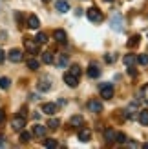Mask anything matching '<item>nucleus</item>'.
Here are the masks:
<instances>
[{
	"label": "nucleus",
	"instance_id": "1",
	"mask_svg": "<svg viewBox=\"0 0 148 149\" xmlns=\"http://www.w3.org/2000/svg\"><path fill=\"white\" fill-rule=\"evenodd\" d=\"M88 20L90 22H93V24H101L102 20H104V15H102L97 7H90V9H88Z\"/></svg>",
	"mask_w": 148,
	"mask_h": 149
},
{
	"label": "nucleus",
	"instance_id": "2",
	"mask_svg": "<svg viewBox=\"0 0 148 149\" xmlns=\"http://www.w3.org/2000/svg\"><path fill=\"white\" fill-rule=\"evenodd\" d=\"M113 31H123V15L121 13H115L112 17V22H110Z\"/></svg>",
	"mask_w": 148,
	"mask_h": 149
},
{
	"label": "nucleus",
	"instance_id": "3",
	"mask_svg": "<svg viewBox=\"0 0 148 149\" xmlns=\"http://www.w3.org/2000/svg\"><path fill=\"white\" fill-rule=\"evenodd\" d=\"M24 125H26V118L22 116V115L13 116V120H11V127H13L15 131H22V129H24Z\"/></svg>",
	"mask_w": 148,
	"mask_h": 149
},
{
	"label": "nucleus",
	"instance_id": "4",
	"mask_svg": "<svg viewBox=\"0 0 148 149\" xmlns=\"http://www.w3.org/2000/svg\"><path fill=\"white\" fill-rule=\"evenodd\" d=\"M99 89H101V96L104 100H110L113 96V87H112V84H101Z\"/></svg>",
	"mask_w": 148,
	"mask_h": 149
},
{
	"label": "nucleus",
	"instance_id": "5",
	"mask_svg": "<svg viewBox=\"0 0 148 149\" xmlns=\"http://www.w3.org/2000/svg\"><path fill=\"white\" fill-rule=\"evenodd\" d=\"M24 47H26V51H29V53H31V55L39 53V42H37V40L26 38V40H24Z\"/></svg>",
	"mask_w": 148,
	"mask_h": 149
},
{
	"label": "nucleus",
	"instance_id": "6",
	"mask_svg": "<svg viewBox=\"0 0 148 149\" xmlns=\"http://www.w3.org/2000/svg\"><path fill=\"white\" fill-rule=\"evenodd\" d=\"M37 89H39V91H42V93H46V91H49L51 89V80L49 78H40L39 82H37Z\"/></svg>",
	"mask_w": 148,
	"mask_h": 149
},
{
	"label": "nucleus",
	"instance_id": "7",
	"mask_svg": "<svg viewBox=\"0 0 148 149\" xmlns=\"http://www.w3.org/2000/svg\"><path fill=\"white\" fill-rule=\"evenodd\" d=\"M86 107L92 111V113H101L102 111V102H99V100H88V104H86Z\"/></svg>",
	"mask_w": 148,
	"mask_h": 149
},
{
	"label": "nucleus",
	"instance_id": "8",
	"mask_svg": "<svg viewBox=\"0 0 148 149\" xmlns=\"http://www.w3.org/2000/svg\"><path fill=\"white\" fill-rule=\"evenodd\" d=\"M57 111H58V106L53 104V102H48V104H44V106H42V113L44 115H55Z\"/></svg>",
	"mask_w": 148,
	"mask_h": 149
},
{
	"label": "nucleus",
	"instance_id": "9",
	"mask_svg": "<svg viewBox=\"0 0 148 149\" xmlns=\"http://www.w3.org/2000/svg\"><path fill=\"white\" fill-rule=\"evenodd\" d=\"M46 133H48V127H46V125H42V124H37L35 127H33V133H31V135L39 136V138H44V136H46Z\"/></svg>",
	"mask_w": 148,
	"mask_h": 149
},
{
	"label": "nucleus",
	"instance_id": "10",
	"mask_svg": "<svg viewBox=\"0 0 148 149\" xmlns=\"http://www.w3.org/2000/svg\"><path fill=\"white\" fill-rule=\"evenodd\" d=\"M27 27L29 29H39L40 27V20H39L37 15H29L27 17Z\"/></svg>",
	"mask_w": 148,
	"mask_h": 149
},
{
	"label": "nucleus",
	"instance_id": "11",
	"mask_svg": "<svg viewBox=\"0 0 148 149\" xmlns=\"http://www.w3.org/2000/svg\"><path fill=\"white\" fill-rule=\"evenodd\" d=\"M7 56H9V60H11V62H15V64H17V62H20V60H22V56H24V53H22L20 49H11Z\"/></svg>",
	"mask_w": 148,
	"mask_h": 149
},
{
	"label": "nucleus",
	"instance_id": "12",
	"mask_svg": "<svg viewBox=\"0 0 148 149\" xmlns=\"http://www.w3.org/2000/svg\"><path fill=\"white\" fill-rule=\"evenodd\" d=\"M64 82H66L70 87H77V86H79V78L73 77L71 73H66V74H64Z\"/></svg>",
	"mask_w": 148,
	"mask_h": 149
},
{
	"label": "nucleus",
	"instance_id": "13",
	"mask_svg": "<svg viewBox=\"0 0 148 149\" xmlns=\"http://www.w3.org/2000/svg\"><path fill=\"white\" fill-rule=\"evenodd\" d=\"M82 124H84V118L80 115H73L70 118V125H71V127H82Z\"/></svg>",
	"mask_w": 148,
	"mask_h": 149
},
{
	"label": "nucleus",
	"instance_id": "14",
	"mask_svg": "<svg viewBox=\"0 0 148 149\" xmlns=\"http://www.w3.org/2000/svg\"><path fill=\"white\" fill-rule=\"evenodd\" d=\"M55 9L58 13H68L70 11V4L66 2V0H58V2H55Z\"/></svg>",
	"mask_w": 148,
	"mask_h": 149
},
{
	"label": "nucleus",
	"instance_id": "15",
	"mask_svg": "<svg viewBox=\"0 0 148 149\" xmlns=\"http://www.w3.org/2000/svg\"><path fill=\"white\" fill-rule=\"evenodd\" d=\"M123 62H124V65H126V68H134V65L137 64V56H134L132 53H128V55H124Z\"/></svg>",
	"mask_w": 148,
	"mask_h": 149
},
{
	"label": "nucleus",
	"instance_id": "16",
	"mask_svg": "<svg viewBox=\"0 0 148 149\" xmlns=\"http://www.w3.org/2000/svg\"><path fill=\"white\" fill-rule=\"evenodd\" d=\"M90 138H92V131L88 127H80V131H79V140L80 142H88Z\"/></svg>",
	"mask_w": 148,
	"mask_h": 149
},
{
	"label": "nucleus",
	"instance_id": "17",
	"mask_svg": "<svg viewBox=\"0 0 148 149\" xmlns=\"http://www.w3.org/2000/svg\"><path fill=\"white\" fill-rule=\"evenodd\" d=\"M88 77L90 78H99L101 77V69L97 68V64H90V68H88Z\"/></svg>",
	"mask_w": 148,
	"mask_h": 149
},
{
	"label": "nucleus",
	"instance_id": "18",
	"mask_svg": "<svg viewBox=\"0 0 148 149\" xmlns=\"http://www.w3.org/2000/svg\"><path fill=\"white\" fill-rule=\"evenodd\" d=\"M53 38H55L57 42L64 44V42H66V31H64V29H55V33H53Z\"/></svg>",
	"mask_w": 148,
	"mask_h": 149
},
{
	"label": "nucleus",
	"instance_id": "19",
	"mask_svg": "<svg viewBox=\"0 0 148 149\" xmlns=\"http://www.w3.org/2000/svg\"><path fill=\"white\" fill-rule=\"evenodd\" d=\"M137 118H139V124H141V125H148V111L146 109H143Z\"/></svg>",
	"mask_w": 148,
	"mask_h": 149
},
{
	"label": "nucleus",
	"instance_id": "20",
	"mask_svg": "<svg viewBox=\"0 0 148 149\" xmlns=\"http://www.w3.org/2000/svg\"><path fill=\"white\" fill-rule=\"evenodd\" d=\"M115 136H117V133L113 129H106L104 131V138H106V142H115Z\"/></svg>",
	"mask_w": 148,
	"mask_h": 149
},
{
	"label": "nucleus",
	"instance_id": "21",
	"mask_svg": "<svg viewBox=\"0 0 148 149\" xmlns=\"http://www.w3.org/2000/svg\"><path fill=\"white\" fill-rule=\"evenodd\" d=\"M57 65H58V68H68V56L61 55V56L57 58Z\"/></svg>",
	"mask_w": 148,
	"mask_h": 149
},
{
	"label": "nucleus",
	"instance_id": "22",
	"mask_svg": "<svg viewBox=\"0 0 148 149\" xmlns=\"http://www.w3.org/2000/svg\"><path fill=\"white\" fill-rule=\"evenodd\" d=\"M42 62L44 64H53V53H49V51L42 53Z\"/></svg>",
	"mask_w": 148,
	"mask_h": 149
},
{
	"label": "nucleus",
	"instance_id": "23",
	"mask_svg": "<svg viewBox=\"0 0 148 149\" xmlns=\"http://www.w3.org/2000/svg\"><path fill=\"white\" fill-rule=\"evenodd\" d=\"M9 86H11V80L7 78V77L0 78V89H9Z\"/></svg>",
	"mask_w": 148,
	"mask_h": 149
},
{
	"label": "nucleus",
	"instance_id": "24",
	"mask_svg": "<svg viewBox=\"0 0 148 149\" xmlns=\"http://www.w3.org/2000/svg\"><path fill=\"white\" fill-rule=\"evenodd\" d=\"M27 68L31 69V71H37V69H39V60H35V58H29V60H27Z\"/></svg>",
	"mask_w": 148,
	"mask_h": 149
},
{
	"label": "nucleus",
	"instance_id": "25",
	"mask_svg": "<svg viewBox=\"0 0 148 149\" xmlns=\"http://www.w3.org/2000/svg\"><path fill=\"white\" fill-rule=\"evenodd\" d=\"M35 40L39 42V44H46V42H48V35H46V33H37Z\"/></svg>",
	"mask_w": 148,
	"mask_h": 149
},
{
	"label": "nucleus",
	"instance_id": "26",
	"mask_svg": "<svg viewBox=\"0 0 148 149\" xmlns=\"http://www.w3.org/2000/svg\"><path fill=\"white\" fill-rule=\"evenodd\" d=\"M58 124H61V120H57V118H51V120L48 122V129H58Z\"/></svg>",
	"mask_w": 148,
	"mask_h": 149
},
{
	"label": "nucleus",
	"instance_id": "27",
	"mask_svg": "<svg viewBox=\"0 0 148 149\" xmlns=\"http://www.w3.org/2000/svg\"><path fill=\"white\" fill-rule=\"evenodd\" d=\"M139 38H141L139 35H134V36H132V38L128 40V47H135L137 44H139Z\"/></svg>",
	"mask_w": 148,
	"mask_h": 149
},
{
	"label": "nucleus",
	"instance_id": "28",
	"mask_svg": "<svg viewBox=\"0 0 148 149\" xmlns=\"http://www.w3.org/2000/svg\"><path fill=\"white\" fill-rule=\"evenodd\" d=\"M70 73L73 74V77H77V78H79V77H80V73H82V69H80L79 65H71V68H70Z\"/></svg>",
	"mask_w": 148,
	"mask_h": 149
},
{
	"label": "nucleus",
	"instance_id": "29",
	"mask_svg": "<svg viewBox=\"0 0 148 149\" xmlns=\"http://www.w3.org/2000/svg\"><path fill=\"white\" fill-rule=\"evenodd\" d=\"M126 135H124V133H117V136H115V142L117 144H126Z\"/></svg>",
	"mask_w": 148,
	"mask_h": 149
},
{
	"label": "nucleus",
	"instance_id": "30",
	"mask_svg": "<svg viewBox=\"0 0 148 149\" xmlns=\"http://www.w3.org/2000/svg\"><path fill=\"white\" fill-rule=\"evenodd\" d=\"M137 64L148 65V55H139V56H137Z\"/></svg>",
	"mask_w": 148,
	"mask_h": 149
},
{
	"label": "nucleus",
	"instance_id": "31",
	"mask_svg": "<svg viewBox=\"0 0 148 149\" xmlns=\"http://www.w3.org/2000/svg\"><path fill=\"white\" fill-rule=\"evenodd\" d=\"M20 140H22V142H29V140H31V133L22 131V133H20Z\"/></svg>",
	"mask_w": 148,
	"mask_h": 149
},
{
	"label": "nucleus",
	"instance_id": "32",
	"mask_svg": "<svg viewBox=\"0 0 148 149\" xmlns=\"http://www.w3.org/2000/svg\"><path fill=\"white\" fill-rule=\"evenodd\" d=\"M44 146H46V147H57V142L53 138H46V140H44Z\"/></svg>",
	"mask_w": 148,
	"mask_h": 149
},
{
	"label": "nucleus",
	"instance_id": "33",
	"mask_svg": "<svg viewBox=\"0 0 148 149\" xmlns=\"http://www.w3.org/2000/svg\"><path fill=\"white\" fill-rule=\"evenodd\" d=\"M126 146H128V147H141V144L134 142V140H126Z\"/></svg>",
	"mask_w": 148,
	"mask_h": 149
},
{
	"label": "nucleus",
	"instance_id": "34",
	"mask_svg": "<svg viewBox=\"0 0 148 149\" xmlns=\"http://www.w3.org/2000/svg\"><path fill=\"white\" fill-rule=\"evenodd\" d=\"M104 60H106L108 64H112V62H115V55H106V56H104Z\"/></svg>",
	"mask_w": 148,
	"mask_h": 149
},
{
	"label": "nucleus",
	"instance_id": "35",
	"mask_svg": "<svg viewBox=\"0 0 148 149\" xmlns=\"http://www.w3.org/2000/svg\"><path fill=\"white\" fill-rule=\"evenodd\" d=\"M4 120H6V111L0 109V124H4Z\"/></svg>",
	"mask_w": 148,
	"mask_h": 149
},
{
	"label": "nucleus",
	"instance_id": "36",
	"mask_svg": "<svg viewBox=\"0 0 148 149\" xmlns=\"http://www.w3.org/2000/svg\"><path fill=\"white\" fill-rule=\"evenodd\" d=\"M4 60H6V53H4L2 49H0V62H4Z\"/></svg>",
	"mask_w": 148,
	"mask_h": 149
},
{
	"label": "nucleus",
	"instance_id": "37",
	"mask_svg": "<svg viewBox=\"0 0 148 149\" xmlns=\"http://www.w3.org/2000/svg\"><path fill=\"white\" fill-rule=\"evenodd\" d=\"M0 40H6V33L4 31H0Z\"/></svg>",
	"mask_w": 148,
	"mask_h": 149
},
{
	"label": "nucleus",
	"instance_id": "38",
	"mask_svg": "<svg viewBox=\"0 0 148 149\" xmlns=\"http://www.w3.org/2000/svg\"><path fill=\"white\" fill-rule=\"evenodd\" d=\"M143 147H144V149H148V144H144V146H143Z\"/></svg>",
	"mask_w": 148,
	"mask_h": 149
},
{
	"label": "nucleus",
	"instance_id": "39",
	"mask_svg": "<svg viewBox=\"0 0 148 149\" xmlns=\"http://www.w3.org/2000/svg\"><path fill=\"white\" fill-rule=\"evenodd\" d=\"M42 2H51V0H42Z\"/></svg>",
	"mask_w": 148,
	"mask_h": 149
},
{
	"label": "nucleus",
	"instance_id": "40",
	"mask_svg": "<svg viewBox=\"0 0 148 149\" xmlns=\"http://www.w3.org/2000/svg\"><path fill=\"white\" fill-rule=\"evenodd\" d=\"M104 2H112V0H104Z\"/></svg>",
	"mask_w": 148,
	"mask_h": 149
}]
</instances>
